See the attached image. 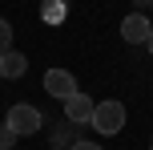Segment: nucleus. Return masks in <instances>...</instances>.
Instances as JSON below:
<instances>
[{
  "instance_id": "f257e3e1",
  "label": "nucleus",
  "mask_w": 153,
  "mask_h": 150,
  "mask_svg": "<svg viewBox=\"0 0 153 150\" xmlns=\"http://www.w3.org/2000/svg\"><path fill=\"white\" fill-rule=\"evenodd\" d=\"M125 118H129V110H125L117 97H109V102H97V110H93V122H89V126L97 130V134L113 138V134H121V130H125Z\"/></svg>"
},
{
  "instance_id": "f03ea898",
  "label": "nucleus",
  "mask_w": 153,
  "mask_h": 150,
  "mask_svg": "<svg viewBox=\"0 0 153 150\" xmlns=\"http://www.w3.org/2000/svg\"><path fill=\"white\" fill-rule=\"evenodd\" d=\"M4 126L12 130L16 138H28V134H36V130L45 126V118H40V110H36V106H32V102H16L12 110H8Z\"/></svg>"
},
{
  "instance_id": "7ed1b4c3",
  "label": "nucleus",
  "mask_w": 153,
  "mask_h": 150,
  "mask_svg": "<svg viewBox=\"0 0 153 150\" xmlns=\"http://www.w3.org/2000/svg\"><path fill=\"white\" fill-rule=\"evenodd\" d=\"M45 93L56 97V102H69V97L76 93V77L69 69H48L45 73Z\"/></svg>"
},
{
  "instance_id": "20e7f679",
  "label": "nucleus",
  "mask_w": 153,
  "mask_h": 150,
  "mask_svg": "<svg viewBox=\"0 0 153 150\" xmlns=\"http://www.w3.org/2000/svg\"><path fill=\"white\" fill-rule=\"evenodd\" d=\"M149 32H153V24H149V16H145V12H129V16L121 20V37L129 41V45H145Z\"/></svg>"
},
{
  "instance_id": "39448f33",
  "label": "nucleus",
  "mask_w": 153,
  "mask_h": 150,
  "mask_svg": "<svg viewBox=\"0 0 153 150\" xmlns=\"http://www.w3.org/2000/svg\"><path fill=\"white\" fill-rule=\"evenodd\" d=\"M93 110H97V102H93L89 93H81V89H76L69 102H65V118H69L73 126H85V122H93Z\"/></svg>"
},
{
  "instance_id": "423d86ee",
  "label": "nucleus",
  "mask_w": 153,
  "mask_h": 150,
  "mask_svg": "<svg viewBox=\"0 0 153 150\" xmlns=\"http://www.w3.org/2000/svg\"><path fill=\"white\" fill-rule=\"evenodd\" d=\"M24 69H28V61H24V53H16V49H8V53L0 57V77H4V81L24 77Z\"/></svg>"
},
{
  "instance_id": "0eeeda50",
  "label": "nucleus",
  "mask_w": 153,
  "mask_h": 150,
  "mask_svg": "<svg viewBox=\"0 0 153 150\" xmlns=\"http://www.w3.org/2000/svg\"><path fill=\"white\" fill-rule=\"evenodd\" d=\"M65 12H69V4H65V0H45V20H48V24H61Z\"/></svg>"
},
{
  "instance_id": "6e6552de",
  "label": "nucleus",
  "mask_w": 153,
  "mask_h": 150,
  "mask_svg": "<svg viewBox=\"0 0 153 150\" xmlns=\"http://www.w3.org/2000/svg\"><path fill=\"white\" fill-rule=\"evenodd\" d=\"M8 49H12V24H8L4 16H0V57H4Z\"/></svg>"
},
{
  "instance_id": "1a4fd4ad",
  "label": "nucleus",
  "mask_w": 153,
  "mask_h": 150,
  "mask_svg": "<svg viewBox=\"0 0 153 150\" xmlns=\"http://www.w3.org/2000/svg\"><path fill=\"white\" fill-rule=\"evenodd\" d=\"M53 146H56V150H65V146H76V138H73V134H65V130H56V134H53Z\"/></svg>"
},
{
  "instance_id": "9d476101",
  "label": "nucleus",
  "mask_w": 153,
  "mask_h": 150,
  "mask_svg": "<svg viewBox=\"0 0 153 150\" xmlns=\"http://www.w3.org/2000/svg\"><path fill=\"white\" fill-rule=\"evenodd\" d=\"M12 146H16V134L8 126H0V150H12Z\"/></svg>"
},
{
  "instance_id": "9b49d317",
  "label": "nucleus",
  "mask_w": 153,
  "mask_h": 150,
  "mask_svg": "<svg viewBox=\"0 0 153 150\" xmlns=\"http://www.w3.org/2000/svg\"><path fill=\"white\" fill-rule=\"evenodd\" d=\"M73 150H105V146H101V142H76Z\"/></svg>"
},
{
  "instance_id": "f8f14e48",
  "label": "nucleus",
  "mask_w": 153,
  "mask_h": 150,
  "mask_svg": "<svg viewBox=\"0 0 153 150\" xmlns=\"http://www.w3.org/2000/svg\"><path fill=\"white\" fill-rule=\"evenodd\" d=\"M145 49H149V53H153V32H149V41H145Z\"/></svg>"
},
{
  "instance_id": "ddd939ff",
  "label": "nucleus",
  "mask_w": 153,
  "mask_h": 150,
  "mask_svg": "<svg viewBox=\"0 0 153 150\" xmlns=\"http://www.w3.org/2000/svg\"><path fill=\"white\" fill-rule=\"evenodd\" d=\"M133 4H153V0H133Z\"/></svg>"
}]
</instances>
